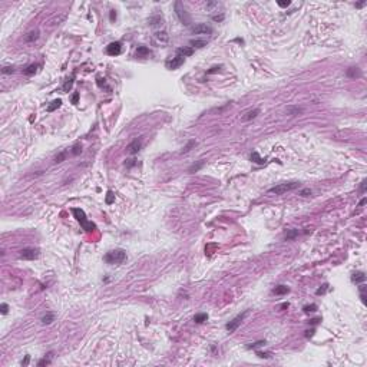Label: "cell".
<instances>
[{
    "label": "cell",
    "instance_id": "6da1fadb",
    "mask_svg": "<svg viewBox=\"0 0 367 367\" xmlns=\"http://www.w3.org/2000/svg\"><path fill=\"white\" fill-rule=\"evenodd\" d=\"M72 212H73V215H75L76 221L82 225V228H83L86 233H92L93 230H96V225H95L93 222H90V221H88L86 214H85L83 210H80V208H72Z\"/></svg>",
    "mask_w": 367,
    "mask_h": 367
},
{
    "label": "cell",
    "instance_id": "7a4b0ae2",
    "mask_svg": "<svg viewBox=\"0 0 367 367\" xmlns=\"http://www.w3.org/2000/svg\"><path fill=\"white\" fill-rule=\"evenodd\" d=\"M125 260H126L125 250H112L105 254V261L108 264H122Z\"/></svg>",
    "mask_w": 367,
    "mask_h": 367
},
{
    "label": "cell",
    "instance_id": "3957f363",
    "mask_svg": "<svg viewBox=\"0 0 367 367\" xmlns=\"http://www.w3.org/2000/svg\"><path fill=\"white\" fill-rule=\"evenodd\" d=\"M300 187V182L297 181H291V182H283V184H278L275 187L268 189L270 194H275V195H281V194H285L288 191H293V189L298 188Z\"/></svg>",
    "mask_w": 367,
    "mask_h": 367
},
{
    "label": "cell",
    "instance_id": "277c9868",
    "mask_svg": "<svg viewBox=\"0 0 367 367\" xmlns=\"http://www.w3.org/2000/svg\"><path fill=\"white\" fill-rule=\"evenodd\" d=\"M175 13H177V16H178V19L181 20L182 24H185V26L191 24V17H189L188 11L185 10V7H184V4L181 1H175Z\"/></svg>",
    "mask_w": 367,
    "mask_h": 367
},
{
    "label": "cell",
    "instance_id": "5b68a950",
    "mask_svg": "<svg viewBox=\"0 0 367 367\" xmlns=\"http://www.w3.org/2000/svg\"><path fill=\"white\" fill-rule=\"evenodd\" d=\"M247 314H248V310H247V311H244L243 314H238V315H237L235 318H233L231 321H230L228 324H227V330H228L230 333H233V331H235V330L238 328V326L241 324V321H243V320L245 318V315H247Z\"/></svg>",
    "mask_w": 367,
    "mask_h": 367
},
{
    "label": "cell",
    "instance_id": "8992f818",
    "mask_svg": "<svg viewBox=\"0 0 367 367\" xmlns=\"http://www.w3.org/2000/svg\"><path fill=\"white\" fill-rule=\"evenodd\" d=\"M19 257L23 260H36L39 257V250L37 248H23Z\"/></svg>",
    "mask_w": 367,
    "mask_h": 367
},
{
    "label": "cell",
    "instance_id": "52a82bcc",
    "mask_svg": "<svg viewBox=\"0 0 367 367\" xmlns=\"http://www.w3.org/2000/svg\"><path fill=\"white\" fill-rule=\"evenodd\" d=\"M122 52V45L121 42H112L106 46V53L109 56H118Z\"/></svg>",
    "mask_w": 367,
    "mask_h": 367
},
{
    "label": "cell",
    "instance_id": "ba28073f",
    "mask_svg": "<svg viewBox=\"0 0 367 367\" xmlns=\"http://www.w3.org/2000/svg\"><path fill=\"white\" fill-rule=\"evenodd\" d=\"M168 40H169V36H168L167 32H156L154 34V37H152V42L158 46H162L168 43Z\"/></svg>",
    "mask_w": 367,
    "mask_h": 367
},
{
    "label": "cell",
    "instance_id": "9c48e42d",
    "mask_svg": "<svg viewBox=\"0 0 367 367\" xmlns=\"http://www.w3.org/2000/svg\"><path fill=\"white\" fill-rule=\"evenodd\" d=\"M191 32L194 34H210L212 33V29L210 26H207L205 23H200V24L191 27Z\"/></svg>",
    "mask_w": 367,
    "mask_h": 367
},
{
    "label": "cell",
    "instance_id": "30bf717a",
    "mask_svg": "<svg viewBox=\"0 0 367 367\" xmlns=\"http://www.w3.org/2000/svg\"><path fill=\"white\" fill-rule=\"evenodd\" d=\"M141 148H142V139H135L128 145V152L131 155H135V154H138L141 151Z\"/></svg>",
    "mask_w": 367,
    "mask_h": 367
},
{
    "label": "cell",
    "instance_id": "8fae6325",
    "mask_svg": "<svg viewBox=\"0 0 367 367\" xmlns=\"http://www.w3.org/2000/svg\"><path fill=\"white\" fill-rule=\"evenodd\" d=\"M184 60H185V57L177 55L175 57H172L171 60H168L167 62V67L168 69H177V67H179L182 63H184Z\"/></svg>",
    "mask_w": 367,
    "mask_h": 367
},
{
    "label": "cell",
    "instance_id": "7c38bea8",
    "mask_svg": "<svg viewBox=\"0 0 367 367\" xmlns=\"http://www.w3.org/2000/svg\"><path fill=\"white\" fill-rule=\"evenodd\" d=\"M37 39H39V30H32L24 36V42H27V43H32Z\"/></svg>",
    "mask_w": 367,
    "mask_h": 367
},
{
    "label": "cell",
    "instance_id": "4fadbf2b",
    "mask_svg": "<svg viewBox=\"0 0 367 367\" xmlns=\"http://www.w3.org/2000/svg\"><path fill=\"white\" fill-rule=\"evenodd\" d=\"M192 53H194V49H192V47H178V49H177V55L182 56V57L191 56Z\"/></svg>",
    "mask_w": 367,
    "mask_h": 367
},
{
    "label": "cell",
    "instance_id": "5bb4252c",
    "mask_svg": "<svg viewBox=\"0 0 367 367\" xmlns=\"http://www.w3.org/2000/svg\"><path fill=\"white\" fill-rule=\"evenodd\" d=\"M257 115H260V109H254V111H248L247 113H244L243 116V121H251L257 118Z\"/></svg>",
    "mask_w": 367,
    "mask_h": 367
},
{
    "label": "cell",
    "instance_id": "9a60e30c",
    "mask_svg": "<svg viewBox=\"0 0 367 367\" xmlns=\"http://www.w3.org/2000/svg\"><path fill=\"white\" fill-rule=\"evenodd\" d=\"M366 280V275H364V273H361V271H357L354 273L353 275H351V281L353 283H363Z\"/></svg>",
    "mask_w": 367,
    "mask_h": 367
},
{
    "label": "cell",
    "instance_id": "2e32d148",
    "mask_svg": "<svg viewBox=\"0 0 367 367\" xmlns=\"http://www.w3.org/2000/svg\"><path fill=\"white\" fill-rule=\"evenodd\" d=\"M288 291H290V288L287 285H278V287H275V288L273 290V293H274L275 295H284V294H287Z\"/></svg>",
    "mask_w": 367,
    "mask_h": 367
},
{
    "label": "cell",
    "instance_id": "e0dca14e",
    "mask_svg": "<svg viewBox=\"0 0 367 367\" xmlns=\"http://www.w3.org/2000/svg\"><path fill=\"white\" fill-rule=\"evenodd\" d=\"M347 76H348V78H360V76H361V72H360L358 67H350V69L347 70Z\"/></svg>",
    "mask_w": 367,
    "mask_h": 367
},
{
    "label": "cell",
    "instance_id": "ac0fdd59",
    "mask_svg": "<svg viewBox=\"0 0 367 367\" xmlns=\"http://www.w3.org/2000/svg\"><path fill=\"white\" fill-rule=\"evenodd\" d=\"M37 67H39V65H37V63H33V65H29V66H27L26 69H24V70H23V73H24L26 76H30V75H33V73H36Z\"/></svg>",
    "mask_w": 367,
    "mask_h": 367
},
{
    "label": "cell",
    "instance_id": "d6986e66",
    "mask_svg": "<svg viewBox=\"0 0 367 367\" xmlns=\"http://www.w3.org/2000/svg\"><path fill=\"white\" fill-rule=\"evenodd\" d=\"M202 167H204V161H198L197 164H192V165L188 168V172H191V174H194V172H198V171H200Z\"/></svg>",
    "mask_w": 367,
    "mask_h": 367
},
{
    "label": "cell",
    "instance_id": "ffe728a7",
    "mask_svg": "<svg viewBox=\"0 0 367 367\" xmlns=\"http://www.w3.org/2000/svg\"><path fill=\"white\" fill-rule=\"evenodd\" d=\"M208 320V314L207 313H200V314H195L194 315V321L195 323H204Z\"/></svg>",
    "mask_w": 367,
    "mask_h": 367
},
{
    "label": "cell",
    "instance_id": "44dd1931",
    "mask_svg": "<svg viewBox=\"0 0 367 367\" xmlns=\"http://www.w3.org/2000/svg\"><path fill=\"white\" fill-rule=\"evenodd\" d=\"M251 161H253V162H255V164H258V165L265 164V159H263L261 156L258 155V152H253V154H251Z\"/></svg>",
    "mask_w": 367,
    "mask_h": 367
},
{
    "label": "cell",
    "instance_id": "7402d4cb",
    "mask_svg": "<svg viewBox=\"0 0 367 367\" xmlns=\"http://www.w3.org/2000/svg\"><path fill=\"white\" fill-rule=\"evenodd\" d=\"M52 321H55V314L53 313H46L45 315L42 317V323L43 324H50Z\"/></svg>",
    "mask_w": 367,
    "mask_h": 367
},
{
    "label": "cell",
    "instance_id": "603a6c76",
    "mask_svg": "<svg viewBox=\"0 0 367 367\" xmlns=\"http://www.w3.org/2000/svg\"><path fill=\"white\" fill-rule=\"evenodd\" d=\"M60 105H62V100L60 99H55L49 106H47V112H53L56 111L57 108H60Z\"/></svg>",
    "mask_w": 367,
    "mask_h": 367
},
{
    "label": "cell",
    "instance_id": "cb8c5ba5",
    "mask_svg": "<svg viewBox=\"0 0 367 367\" xmlns=\"http://www.w3.org/2000/svg\"><path fill=\"white\" fill-rule=\"evenodd\" d=\"M189 45H191V47H204V46H207V42L205 40H200V39H195V40H191Z\"/></svg>",
    "mask_w": 367,
    "mask_h": 367
},
{
    "label": "cell",
    "instance_id": "d4e9b609",
    "mask_svg": "<svg viewBox=\"0 0 367 367\" xmlns=\"http://www.w3.org/2000/svg\"><path fill=\"white\" fill-rule=\"evenodd\" d=\"M136 55L138 56H148L149 55V49H148L146 46H139V47L136 49Z\"/></svg>",
    "mask_w": 367,
    "mask_h": 367
},
{
    "label": "cell",
    "instance_id": "484cf974",
    "mask_svg": "<svg viewBox=\"0 0 367 367\" xmlns=\"http://www.w3.org/2000/svg\"><path fill=\"white\" fill-rule=\"evenodd\" d=\"M298 234H300V231H298V230H290L288 233L285 234V240H287V241H290V240H294V238H295V237H297Z\"/></svg>",
    "mask_w": 367,
    "mask_h": 367
},
{
    "label": "cell",
    "instance_id": "4316f807",
    "mask_svg": "<svg viewBox=\"0 0 367 367\" xmlns=\"http://www.w3.org/2000/svg\"><path fill=\"white\" fill-rule=\"evenodd\" d=\"M195 145H197V141H194V139H192V141H189L188 144L184 146V149H182V154H187V152H189V151H191V149H192V148H194Z\"/></svg>",
    "mask_w": 367,
    "mask_h": 367
},
{
    "label": "cell",
    "instance_id": "83f0119b",
    "mask_svg": "<svg viewBox=\"0 0 367 367\" xmlns=\"http://www.w3.org/2000/svg\"><path fill=\"white\" fill-rule=\"evenodd\" d=\"M149 23H151V26H159V24H162V17H161V16L151 17V19H149Z\"/></svg>",
    "mask_w": 367,
    "mask_h": 367
},
{
    "label": "cell",
    "instance_id": "f1b7e54d",
    "mask_svg": "<svg viewBox=\"0 0 367 367\" xmlns=\"http://www.w3.org/2000/svg\"><path fill=\"white\" fill-rule=\"evenodd\" d=\"M1 73H3V75H11V73H14V67L13 66H3L1 67Z\"/></svg>",
    "mask_w": 367,
    "mask_h": 367
},
{
    "label": "cell",
    "instance_id": "f546056e",
    "mask_svg": "<svg viewBox=\"0 0 367 367\" xmlns=\"http://www.w3.org/2000/svg\"><path fill=\"white\" fill-rule=\"evenodd\" d=\"M65 158H66V152L63 151V152H60L59 155H56L55 162H56V164H60V162H63V161H65Z\"/></svg>",
    "mask_w": 367,
    "mask_h": 367
},
{
    "label": "cell",
    "instance_id": "4dcf8cb0",
    "mask_svg": "<svg viewBox=\"0 0 367 367\" xmlns=\"http://www.w3.org/2000/svg\"><path fill=\"white\" fill-rule=\"evenodd\" d=\"M303 310H304V313H313V311H315V310H317V305H315V304L304 305V307H303Z\"/></svg>",
    "mask_w": 367,
    "mask_h": 367
},
{
    "label": "cell",
    "instance_id": "1f68e13d",
    "mask_svg": "<svg viewBox=\"0 0 367 367\" xmlns=\"http://www.w3.org/2000/svg\"><path fill=\"white\" fill-rule=\"evenodd\" d=\"M327 290H328V284H323L321 287L315 291V294H317V295H323V294H326Z\"/></svg>",
    "mask_w": 367,
    "mask_h": 367
},
{
    "label": "cell",
    "instance_id": "d6a6232c",
    "mask_svg": "<svg viewBox=\"0 0 367 367\" xmlns=\"http://www.w3.org/2000/svg\"><path fill=\"white\" fill-rule=\"evenodd\" d=\"M50 356H52V353H49V357H47V358H46V357L45 358H42V360L37 363V366H45V364L47 366V364H50V361H52V360H50Z\"/></svg>",
    "mask_w": 367,
    "mask_h": 367
},
{
    "label": "cell",
    "instance_id": "836d02e7",
    "mask_svg": "<svg viewBox=\"0 0 367 367\" xmlns=\"http://www.w3.org/2000/svg\"><path fill=\"white\" fill-rule=\"evenodd\" d=\"M80 152H82V146L79 144L73 145V148H72V155H79Z\"/></svg>",
    "mask_w": 367,
    "mask_h": 367
},
{
    "label": "cell",
    "instance_id": "e575fe53",
    "mask_svg": "<svg viewBox=\"0 0 367 367\" xmlns=\"http://www.w3.org/2000/svg\"><path fill=\"white\" fill-rule=\"evenodd\" d=\"M112 202H115V195H113L112 191H108V194H106V204H112Z\"/></svg>",
    "mask_w": 367,
    "mask_h": 367
},
{
    "label": "cell",
    "instance_id": "d590c367",
    "mask_svg": "<svg viewBox=\"0 0 367 367\" xmlns=\"http://www.w3.org/2000/svg\"><path fill=\"white\" fill-rule=\"evenodd\" d=\"M265 344V341L264 340H260V341H255V343H251V344L248 346V348H257V347H260V346Z\"/></svg>",
    "mask_w": 367,
    "mask_h": 367
},
{
    "label": "cell",
    "instance_id": "8d00e7d4",
    "mask_svg": "<svg viewBox=\"0 0 367 367\" xmlns=\"http://www.w3.org/2000/svg\"><path fill=\"white\" fill-rule=\"evenodd\" d=\"M277 4L280 7H288L290 4H291V1L290 0H280V1H277Z\"/></svg>",
    "mask_w": 367,
    "mask_h": 367
},
{
    "label": "cell",
    "instance_id": "74e56055",
    "mask_svg": "<svg viewBox=\"0 0 367 367\" xmlns=\"http://www.w3.org/2000/svg\"><path fill=\"white\" fill-rule=\"evenodd\" d=\"M303 109L301 108H288V113L290 115H297V113H301Z\"/></svg>",
    "mask_w": 367,
    "mask_h": 367
},
{
    "label": "cell",
    "instance_id": "f35d334b",
    "mask_svg": "<svg viewBox=\"0 0 367 367\" xmlns=\"http://www.w3.org/2000/svg\"><path fill=\"white\" fill-rule=\"evenodd\" d=\"M72 85H73V79H69L66 83H65V86H63V90H65V92H67V90L72 88Z\"/></svg>",
    "mask_w": 367,
    "mask_h": 367
},
{
    "label": "cell",
    "instance_id": "ab89813d",
    "mask_svg": "<svg viewBox=\"0 0 367 367\" xmlns=\"http://www.w3.org/2000/svg\"><path fill=\"white\" fill-rule=\"evenodd\" d=\"M257 356L261 357V358H270L271 354H270V353H263V351H257Z\"/></svg>",
    "mask_w": 367,
    "mask_h": 367
},
{
    "label": "cell",
    "instance_id": "60d3db41",
    "mask_svg": "<svg viewBox=\"0 0 367 367\" xmlns=\"http://www.w3.org/2000/svg\"><path fill=\"white\" fill-rule=\"evenodd\" d=\"M300 195H301V197H308V195H311V189H308V188L303 189V191L300 192Z\"/></svg>",
    "mask_w": 367,
    "mask_h": 367
},
{
    "label": "cell",
    "instance_id": "b9f144b4",
    "mask_svg": "<svg viewBox=\"0 0 367 367\" xmlns=\"http://www.w3.org/2000/svg\"><path fill=\"white\" fill-rule=\"evenodd\" d=\"M0 308H1V314H7V311H9V305H7V304H4V303L1 304V307H0Z\"/></svg>",
    "mask_w": 367,
    "mask_h": 367
},
{
    "label": "cell",
    "instance_id": "7bdbcfd3",
    "mask_svg": "<svg viewBox=\"0 0 367 367\" xmlns=\"http://www.w3.org/2000/svg\"><path fill=\"white\" fill-rule=\"evenodd\" d=\"M212 20H214V22H222V20H224V14H220V16H212Z\"/></svg>",
    "mask_w": 367,
    "mask_h": 367
},
{
    "label": "cell",
    "instance_id": "ee69618b",
    "mask_svg": "<svg viewBox=\"0 0 367 367\" xmlns=\"http://www.w3.org/2000/svg\"><path fill=\"white\" fill-rule=\"evenodd\" d=\"M220 69H221V66H214V67H211V69H210V70H208L207 73H208V75H211V73H215V72H218Z\"/></svg>",
    "mask_w": 367,
    "mask_h": 367
},
{
    "label": "cell",
    "instance_id": "f6af8a7d",
    "mask_svg": "<svg viewBox=\"0 0 367 367\" xmlns=\"http://www.w3.org/2000/svg\"><path fill=\"white\" fill-rule=\"evenodd\" d=\"M78 100H79V93H78V92H75V93H73V96H72V103H75V105H76V103H78Z\"/></svg>",
    "mask_w": 367,
    "mask_h": 367
},
{
    "label": "cell",
    "instance_id": "bcb514c9",
    "mask_svg": "<svg viewBox=\"0 0 367 367\" xmlns=\"http://www.w3.org/2000/svg\"><path fill=\"white\" fill-rule=\"evenodd\" d=\"M360 192H361V194L366 192V179H364V181L361 182V185H360Z\"/></svg>",
    "mask_w": 367,
    "mask_h": 367
},
{
    "label": "cell",
    "instance_id": "7dc6e473",
    "mask_svg": "<svg viewBox=\"0 0 367 367\" xmlns=\"http://www.w3.org/2000/svg\"><path fill=\"white\" fill-rule=\"evenodd\" d=\"M111 20L113 22V20H116V11L115 10H111Z\"/></svg>",
    "mask_w": 367,
    "mask_h": 367
},
{
    "label": "cell",
    "instance_id": "c3c4849f",
    "mask_svg": "<svg viewBox=\"0 0 367 367\" xmlns=\"http://www.w3.org/2000/svg\"><path fill=\"white\" fill-rule=\"evenodd\" d=\"M321 321V318H313V320H310V324H318V323Z\"/></svg>",
    "mask_w": 367,
    "mask_h": 367
},
{
    "label": "cell",
    "instance_id": "681fc988",
    "mask_svg": "<svg viewBox=\"0 0 367 367\" xmlns=\"http://www.w3.org/2000/svg\"><path fill=\"white\" fill-rule=\"evenodd\" d=\"M313 334H314V330H308V331H305V337H311Z\"/></svg>",
    "mask_w": 367,
    "mask_h": 367
},
{
    "label": "cell",
    "instance_id": "f907efd6",
    "mask_svg": "<svg viewBox=\"0 0 367 367\" xmlns=\"http://www.w3.org/2000/svg\"><path fill=\"white\" fill-rule=\"evenodd\" d=\"M288 307H290L288 303H283V304H281V308H283V310H285V308H288Z\"/></svg>",
    "mask_w": 367,
    "mask_h": 367
},
{
    "label": "cell",
    "instance_id": "816d5d0a",
    "mask_svg": "<svg viewBox=\"0 0 367 367\" xmlns=\"http://www.w3.org/2000/svg\"><path fill=\"white\" fill-rule=\"evenodd\" d=\"M29 358H30V357H29V356H26V358H24V360L22 361V364H23V366H26V364L29 363Z\"/></svg>",
    "mask_w": 367,
    "mask_h": 367
},
{
    "label": "cell",
    "instance_id": "f5cc1de1",
    "mask_svg": "<svg viewBox=\"0 0 367 367\" xmlns=\"http://www.w3.org/2000/svg\"><path fill=\"white\" fill-rule=\"evenodd\" d=\"M366 202H367V200H366V198H363V200L360 201V204H358V205H360V207H363V205H364Z\"/></svg>",
    "mask_w": 367,
    "mask_h": 367
},
{
    "label": "cell",
    "instance_id": "db71d44e",
    "mask_svg": "<svg viewBox=\"0 0 367 367\" xmlns=\"http://www.w3.org/2000/svg\"><path fill=\"white\" fill-rule=\"evenodd\" d=\"M364 4H366V1H361V3H357V4H356V7H363Z\"/></svg>",
    "mask_w": 367,
    "mask_h": 367
}]
</instances>
